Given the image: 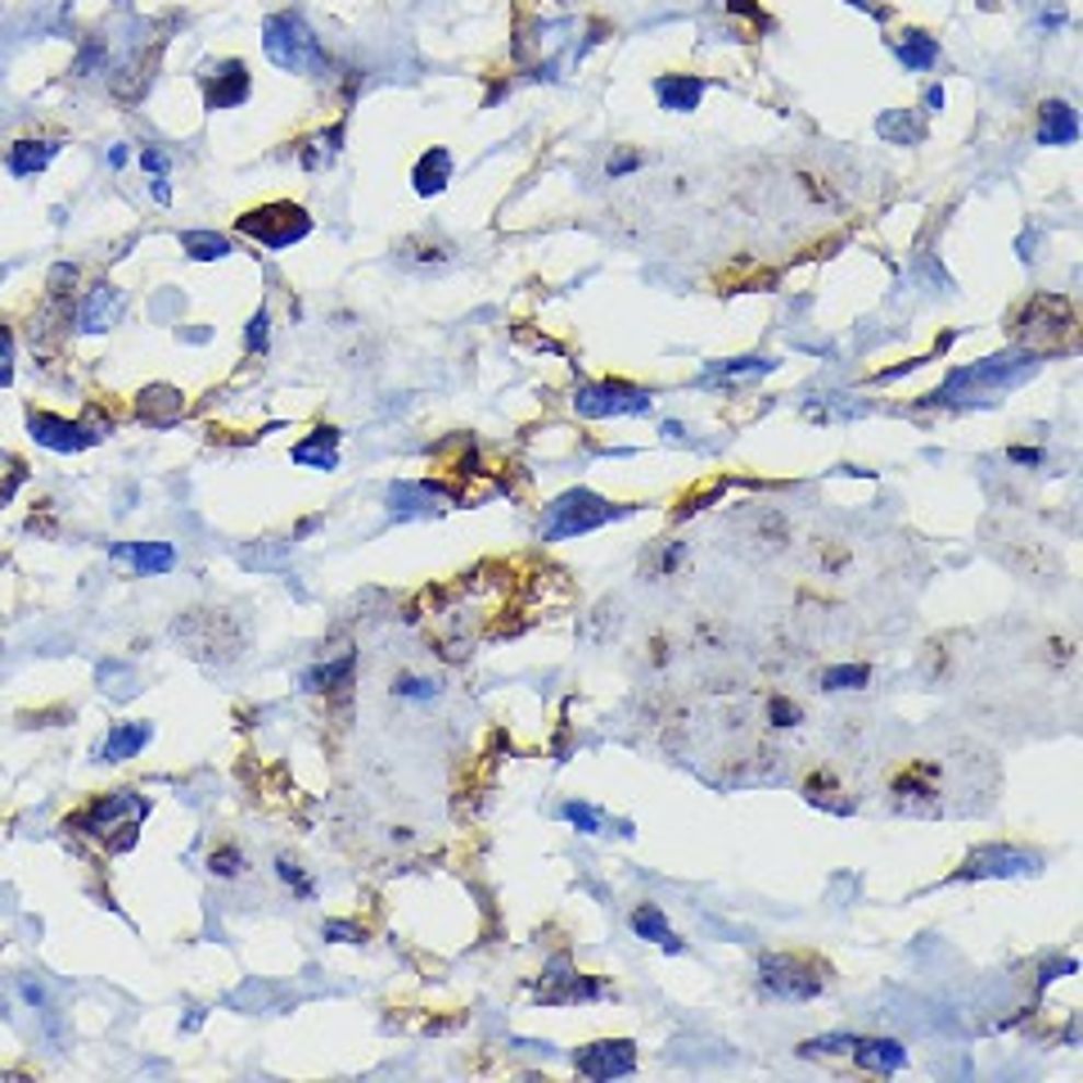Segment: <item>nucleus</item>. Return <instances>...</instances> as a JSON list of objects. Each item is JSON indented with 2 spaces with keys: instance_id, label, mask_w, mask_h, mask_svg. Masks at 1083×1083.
Returning <instances> with one entry per match:
<instances>
[{
  "instance_id": "f257e3e1",
  "label": "nucleus",
  "mask_w": 1083,
  "mask_h": 1083,
  "mask_svg": "<svg viewBox=\"0 0 1083 1083\" xmlns=\"http://www.w3.org/2000/svg\"><path fill=\"white\" fill-rule=\"evenodd\" d=\"M145 817H149V799H145V795H136V791H114V795L95 799L91 808H82L78 817L68 821V827H78L82 836L108 844L114 853H127V849H136V840H140Z\"/></svg>"
},
{
  "instance_id": "f03ea898",
  "label": "nucleus",
  "mask_w": 1083,
  "mask_h": 1083,
  "mask_svg": "<svg viewBox=\"0 0 1083 1083\" xmlns=\"http://www.w3.org/2000/svg\"><path fill=\"white\" fill-rule=\"evenodd\" d=\"M759 976V989L768 998H781V1002H813L827 993L831 984V966L813 957V953H768L759 957L754 966Z\"/></svg>"
},
{
  "instance_id": "7ed1b4c3",
  "label": "nucleus",
  "mask_w": 1083,
  "mask_h": 1083,
  "mask_svg": "<svg viewBox=\"0 0 1083 1083\" xmlns=\"http://www.w3.org/2000/svg\"><path fill=\"white\" fill-rule=\"evenodd\" d=\"M263 50L280 72H321L325 50L312 36V27L298 14H267L263 23Z\"/></svg>"
},
{
  "instance_id": "20e7f679",
  "label": "nucleus",
  "mask_w": 1083,
  "mask_h": 1083,
  "mask_svg": "<svg viewBox=\"0 0 1083 1083\" xmlns=\"http://www.w3.org/2000/svg\"><path fill=\"white\" fill-rule=\"evenodd\" d=\"M235 231L249 235L253 244H263V249L280 253V249H289V244H298V240L312 235V217H308V208H298V204H289V199H276V204L249 208L244 217H235Z\"/></svg>"
},
{
  "instance_id": "39448f33",
  "label": "nucleus",
  "mask_w": 1083,
  "mask_h": 1083,
  "mask_svg": "<svg viewBox=\"0 0 1083 1083\" xmlns=\"http://www.w3.org/2000/svg\"><path fill=\"white\" fill-rule=\"evenodd\" d=\"M627 515L623 506H610L606 497H596L587 488H574L565 497H555L546 506V529H542V542H560V538H583V533H596L610 519Z\"/></svg>"
},
{
  "instance_id": "423d86ee",
  "label": "nucleus",
  "mask_w": 1083,
  "mask_h": 1083,
  "mask_svg": "<svg viewBox=\"0 0 1083 1083\" xmlns=\"http://www.w3.org/2000/svg\"><path fill=\"white\" fill-rule=\"evenodd\" d=\"M655 398L627 380H601V384H583L574 398V411L587 420H606V416H642L650 411Z\"/></svg>"
},
{
  "instance_id": "0eeeda50",
  "label": "nucleus",
  "mask_w": 1083,
  "mask_h": 1083,
  "mask_svg": "<svg viewBox=\"0 0 1083 1083\" xmlns=\"http://www.w3.org/2000/svg\"><path fill=\"white\" fill-rule=\"evenodd\" d=\"M27 434L50 447V452H87V447L100 442V429L82 425V420H59V416H46V411H32L27 416Z\"/></svg>"
},
{
  "instance_id": "6e6552de",
  "label": "nucleus",
  "mask_w": 1083,
  "mask_h": 1083,
  "mask_svg": "<svg viewBox=\"0 0 1083 1083\" xmlns=\"http://www.w3.org/2000/svg\"><path fill=\"white\" fill-rule=\"evenodd\" d=\"M574 1065L587 1079H623V1074L637 1070V1048H632L627 1038H601V1042H591V1048H583L574 1057Z\"/></svg>"
},
{
  "instance_id": "1a4fd4ad",
  "label": "nucleus",
  "mask_w": 1083,
  "mask_h": 1083,
  "mask_svg": "<svg viewBox=\"0 0 1083 1083\" xmlns=\"http://www.w3.org/2000/svg\"><path fill=\"white\" fill-rule=\"evenodd\" d=\"M1038 867V857L1025 853V849H1012V844H989V849H976L966 857V867L953 876V880H984V876H1025Z\"/></svg>"
},
{
  "instance_id": "9d476101",
  "label": "nucleus",
  "mask_w": 1083,
  "mask_h": 1083,
  "mask_svg": "<svg viewBox=\"0 0 1083 1083\" xmlns=\"http://www.w3.org/2000/svg\"><path fill=\"white\" fill-rule=\"evenodd\" d=\"M249 72H244V64L240 59H227V64H212L208 72H204V104L212 108H235V104H244L249 100Z\"/></svg>"
},
{
  "instance_id": "9b49d317",
  "label": "nucleus",
  "mask_w": 1083,
  "mask_h": 1083,
  "mask_svg": "<svg viewBox=\"0 0 1083 1083\" xmlns=\"http://www.w3.org/2000/svg\"><path fill=\"white\" fill-rule=\"evenodd\" d=\"M555 970H560V976H542L546 984L538 989V998H542L546 1006H560V1002H596V998L610 993L601 980H591V976H578V970H569L565 957L555 961Z\"/></svg>"
},
{
  "instance_id": "f8f14e48",
  "label": "nucleus",
  "mask_w": 1083,
  "mask_h": 1083,
  "mask_svg": "<svg viewBox=\"0 0 1083 1083\" xmlns=\"http://www.w3.org/2000/svg\"><path fill=\"white\" fill-rule=\"evenodd\" d=\"M123 308H127V293H123V289H114V285H95V289L82 298V308H78V330H82V334H104V330H114L118 316H123Z\"/></svg>"
},
{
  "instance_id": "ddd939ff",
  "label": "nucleus",
  "mask_w": 1083,
  "mask_h": 1083,
  "mask_svg": "<svg viewBox=\"0 0 1083 1083\" xmlns=\"http://www.w3.org/2000/svg\"><path fill=\"white\" fill-rule=\"evenodd\" d=\"M149 740H154V727H149V723H118V727H108V736L95 745V763L136 759Z\"/></svg>"
},
{
  "instance_id": "4468645a",
  "label": "nucleus",
  "mask_w": 1083,
  "mask_h": 1083,
  "mask_svg": "<svg viewBox=\"0 0 1083 1083\" xmlns=\"http://www.w3.org/2000/svg\"><path fill=\"white\" fill-rule=\"evenodd\" d=\"M853 1061L872 1070V1074H899L908 1065V1048L899 1038H857L853 1042Z\"/></svg>"
},
{
  "instance_id": "2eb2a0df",
  "label": "nucleus",
  "mask_w": 1083,
  "mask_h": 1083,
  "mask_svg": "<svg viewBox=\"0 0 1083 1083\" xmlns=\"http://www.w3.org/2000/svg\"><path fill=\"white\" fill-rule=\"evenodd\" d=\"M655 95H659V108L668 114H691L704 100V78H691V72H664L655 78Z\"/></svg>"
},
{
  "instance_id": "dca6fc26",
  "label": "nucleus",
  "mask_w": 1083,
  "mask_h": 1083,
  "mask_svg": "<svg viewBox=\"0 0 1083 1083\" xmlns=\"http://www.w3.org/2000/svg\"><path fill=\"white\" fill-rule=\"evenodd\" d=\"M114 555L127 560V565H131L136 574H145V578L168 574V569L176 565L172 542H123V546H114Z\"/></svg>"
},
{
  "instance_id": "f3484780",
  "label": "nucleus",
  "mask_w": 1083,
  "mask_h": 1083,
  "mask_svg": "<svg viewBox=\"0 0 1083 1083\" xmlns=\"http://www.w3.org/2000/svg\"><path fill=\"white\" fill-rule=\"evenodd\" d=\"M1079 140V114L1065 100H1048L1038 108V145H1074Z\"/></svg>"
},
{
  "instance_id": "a211bd4d",
  "label": "nucleus",
  "mask_w": 1083,
  "mask_h": 1083,
  "mask_svg": "<svg viewBox=\"0 0 1083 1083\" xmlns=\"http://www.w3.org/2000/svg\"><path fill=\"white\" fill-rule=\"evenodd\" d=\"M293 465L312 470H339V429H312L303 442H293Z\"/></svg>"
},
{
  "instance_id": "6ab92c4d",
  "label": "nucleus",
  "mask_w": 1083,
  "mask_h": 1083,
  "mask_svg": "<svg viewBox=\"0 0 1083 1083\" xmlns=\"http://www.w3.org/2000/svg\"><path fill=\"white\" fill-rule=\"evenodd\" d=\"M411 181H416V195H425V199L442 195V191H447V181H452V154H447L442 145L425 149L420 163H416V172H411Z\"/></svg>"
},
{
  "instance_id": "aec40b11",
  "label": "nucleus",
  "mask_w": 1083,
  "mask_h": 1083,
  "mask_svg": "<svg viewBox=\"0 0 1083 1083\" xmlns=\"http://www.w3.org/2000/svg\"><path fill=\"white\" fill-rule=\"evenodd\" d=\"M55 154H59V140H14L5 154V168L14 176H36L55 163Z\"/></svg>"
},
{
  "instance_id": "412c9836",
  "label": "nucleus",
  "mask_w": 1083,
  "mask_h": 1083,
  "mask_svg": "<svg viewBox=\"0 0 1083 1083\" xmlns=\"http://www.w3.org/2000/svg\"><path fill=\"white\" fill-rule=\"evenodd\" d=\"M632 935L646 940V944H659L664 953H682V944H678L673 930H668V921H664V908H659V903H642L637 912H632Z\"/></svg>"
},
{
  "instance_id": "4be33fe9",
  "label": "nucleus",
  "mask_w": 1083,
  "mask_h": 1083,
  "mask_svg": "<svg viewBox=\"0 0 1083 1083\" xmlns=\"http://www.w3.org/2000/svg\"><path fill=\"white\" fill-rule=\"evenodd\" d=\"M894 55H899V64L908 72H930L940 64V42L935 36H925V32H903L899 46H894Z\"/></svg>"
},
{
  "instance_id": "5701e85b",
  "label": "nucleus",
  "mask_w": 1083,
  "mask_h": 1083,
  "mask_svg": "<svg viewBox=\"0 0 1083 1083\" xmlns=\"http://www.w3.org/2000/svg\"><path fill=\"white\" fill-rule=\"evenodd\" d=\"M348 678H353V655L334 659V664H316V668H308V673H303V691L321 695V691H334V687L348 682Z\"/></svg>"
},
{
  "instance_id": "b1692460",
  "label": "nucleus",
  "mask_w": 1083,
  "mask_h": 1083,
  "mask_svg": "<svg viewBox=\"0 0 1083 1083\" xmlns=\"http://www.w3.org/2000/svg\"><path fill=\"white\" fill-rule=\"evenodd\" d=\"M181 249L199 257V263H217V257H231V240L217 235V231H185L181 235Z\"/></svg>"
},
{
  "instance_id": "393cba45",
  "label": "nucleus",
  "mask_w": 1083,
  "mask_h": 1083,
  "mask_svg": "<svg viewBox=\"0 0 1083 1083\" xmlns=\"http://www.w3.org/2000/svg\"><path fill=\"white\" fill-rule=\"evenodd\" d=\"M867 682H872L867 664H840V668H827V673H821V687L827 691H863Z\"/></svg>"
},
{
  "instance_id": "a878e982",
  "label": "nucleus",
  "mask_w": 1083,
  "mask_h": 1083,
  "mask_svg": "<svg viewBox=\"0 0 1083 1083\" xmlns=\"http://www.w3.org/2000/svg\"><path fill=\"white\" fill-rule=\"evenodd\" d=\"M776 361L768 357H745V361H723V366H708V380H754V376H768Z\"/></svg>"
},
{
  "instance_id": "bb28decb",
  "label": "nucleus",
  "mask_w": 1083,
  "mask_h": 1083,
  "mask_svg": "<svg viewBox=\"0 0 1083 1083\" xmlns=\"http://www.w3.org/2000/svg\"><path fill=\"white\" fill-rule=\"evenodd\" d=\"M339 140H344V127H330V131H321L316 140H312V149H303V168H325V163H334V154H339Z\"/></svg>"
},
{
  "instance_id": "cd10ccee",
  "label": "nucleus",
  "mask_w": 1083,
  "mask_h": 1083,
  "mask_svg": "<svg viewBox=\"0 0 1083 1083\" xmlns=\"http://www.w3.org/2000/svg\"><path fill=\"white\" fill-rule=\"evenodd\" d=\"M560 817H565L569 827H578L583 836H601V821H606L591 804H578V799H569L565 808H560Z\"/></svg>"
},
{
  "instance_id": "c85d7f7f",
  "label": "nucleus",
  "mask_w": 1083,
  "mask_h": 1083,
  "mask_svg": "<svg viewBox=\"0 0 1083 1083\" xmlns=\"http://www.w3.org/2000/svg\"><path fill=\"white\" fill-rule=\"evenodd\" d=\"M208 872H212V876H221V880H235V876L244 872V853H240L235 844H221V849H212V857H208Z\"/></svg>"
},
{
  "instance_id": "c756f323",
  "label": "nucleus",
  "mask_w": 1083,
  "mask_h": 1083,
  "mask_svg": "<svg viewBox=\"0 0 1083 1083\" xmlns=\"http://www.w3.org/2000/svg\"><path fill=\"white\" fill-rule=\"evenodd\" d=\"M853 1042H857V1034H827V1038H813V1042H804V1057H840V1052H853Z\"/></svg>"
},
{
  "instance_id": "7c9ffc66",
  "label": "nucleus",
  "mask_w": 1083,
  "mask_h": 1083,
  "mask_svg": "<svg viewBox=\"0 0 1083 1083\" xmlns=\"http://www.w3.org/2000/svg\"><path fill=\"white\" fill-rule=\"evenodd\" d=\"M393 691H398L402 700H416V704H429V700L438 695V682H429V678H398V682H393Z\"/></svg>"
},
{
  "instance_id": "2f4dec72",
  "label": "nucleus",
  "mask_w": 1083,
  "mask_h": 1083,
  "mask_svg": "<svg viewBox=\"0 0 1083 1083\" xmlns=\"http://www.w3.org/2000/svg\"><path fill=\"white\" fill-rule=\"evenodd\" d=\"M276 872H280V880H285V885H293L298 899H312V894H316V889H312V880H308L303 872H298V867L289 863V857H276Z\"/></svg>"
},
{
  "instance_id": "473e14b6",
  "label": "nucleus",
  "mask_w": 1083,
  "mask_h": 1083,
  "mask_svg": "<svg viewBox=\"0 0 1083 1083\" xmlns=\"http://www.w3.org/2000/svg\"><path fill=\"white\" fill-rule=\"evenodd\" d=\"M768 723H772V727H795V723H799V704L786 700V695H776V700L768 704Z\"/></svg>"
},
{
  "instance_id": "72a5a7b5",
  "label": "nucleus",
  "mask_w": 1083,
  "mask_h": 1083,
  "mask_svg": "<svg viewBox=\"0 0 1083 1083\" xmlns=\"http://www.w3.org/2000/svg\"><path fill=\"white\" fill-rule=\"evenodd\" d=\"M14 380V334L0 330V389Z\"/></svg>"
},
{
  "instance_id": "f704fd0d",
  "label": "nucleus",
  "mask_w": 1083,
  "mask_h": 1083,
  "mask_svg": "<svg viewBox=\"0 0 1083 1083\" xmlns=\"http://www.w3.org/2000/svg\"><path fill=\"white\" fill-rule=\"evenodd\" d=\"M244 344H249L253 353H267V308L249 321V330H244Z\"/></svg>"
},
{
  "instance_id": "c9c22d12",
  "label": "nucleus",
  "mask_w": 1083,
  "mask_h": 1083,
  "mask_svg": "<svg viewBox=\"0 0 1083 1083\" xmlns=\"http://www.w3.org/2000/svg\"><path fill=\"white\" fill-rule=\"evenodd\" d=\"M325 940H339V944H361V930L348 925V921H325Z\"/></svg>"
},
{
  "instance_id": "e433bc0d",
  "label": "nucleus",
  "mask_w": 1083,
  "mask_h": 1083,
  "mask_svg": "<svg viewBox=\"0 0 1083 1083\" xmlns=\"http://www.w3.org/2000/svg\"><path fill=\"white\" fill-rule=\"evenodd\" d=\"M140 168H149L154 176H168V154H163V149H154V145H145L140 149Z\"/></svg>"
},
{
  "instance_id": "4c0bfd02",
  "label": "nucleus",
  "mask_w": 1083,
  "mask_h": 1083,
  "mask_svg": "<svg viewBox=\"0 0 1083 1083\" xmlns=\"http://www.w3.org/2000/svg\"><path fill=\"white\" fill-rule=\"evenodd\" d=\"M642 163V154H619V159H610V176H623V172H632Z\"/></svg>"
},
{
  "instance_id": "58836bf2",
  "label": "nucleus",
  "mask_w": 1083,
  "mask_h": 1083,
  "mask_svg": "<svg viewBox=\"0 0 1083 1083\" xmlns=\"http://www.w3.org/2000/svg\"><path fill=\"white\" fill-rule=\"evenodd\" d=\"M1006 457L1021 461V465H1042V452H1034V447H1012V452H1006Z\"/></svg>"
},
{
  "instance_id": "ea45409f",
  "label": "nucleus",
  "mask_w": 1083,
  "mask_h": 1083,
  "mask_svg": "<svg viewBox=\"0 0 1083 1083\" xmlns=\"http://www.w3.org/2000/svg\"><path fill=\"white\" fill-rule=\"evenodd\" d=\"M921 104H925V114H940V108H944V87H930Z\"/></svg>"
}]
</instances>
